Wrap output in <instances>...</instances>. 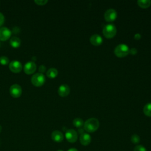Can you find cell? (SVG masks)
<instances>
[{
    "label": "cell",
    "instance_id": "1",
    "mask_svg": "<svg viewBox=\"0 0 151 151\" xmlns=\"http://www.w3.org/2000/svg\"><path fill=\"white\" fill-rule=\"evenodd\" d=\"M84 129L88 133L96 131L99 127V122L96 118H90L84 123Z\"/></svg>",
    "mask_w": 151,
    "mask_h": 151
},
{
    "label": "cell",
    "instance_id": "2",
    "mask_svg": "<svg viewBox=\"0 0 151 151\" xmlns=\"http://www.w3.org/2000/svg\"><path fill=\"white\" fill-rule=\"evenodd\" d=\"M116 27L112 24L106 25L103 29V33L104 37L107 38H111L116 34Z\"/></svg>",
    "mask_w": 151,
    "mask_h": 151
},
{
    "label": "cell",
    "instance_id": "3",
    "mask_svg": "<svg viewBox=\"0 0 151 151\" xmlns=\"http://www.w3.org/2000/svg\"><path fill=\"white\" fill-rule=\"evenodd\" d=\"M114 52L117 57H124L129 53V48L127 45L121 44L115 48Z\"/></svg>",
    "mask_w": 151,
    "mask_h": 151
},
{
    "label": "cell",
    "instance_id": "4",
    "mask_svg": "<svg viewBox=\"0 0 151 151\" xmlns=\"http://www.w3.org/2000/svg\"><path fill=\"white\" fill-rule=\"evenodd\" d=\"M31 83L36 87H40L42 86L45 81V77L43 74L40 73H37L34 74L31 77Z\"/></svg>",
    "mask_w": 151,
    "mask_h": 151
},
{
    "label": "cell",
    "instance_id": "5",
    "mask_svg": "<svg viewBox=\"0 0 151 151\" xmlns=\"http://www.w3.org/2000/svg\"><path fill=\"white\" fill-rule=\"evenodd\" d=\"M9 93L12 97L14 98H18L22 94L21 87L17 84H12L9 88Z\"/></svg>",
    "mask_w": 151,
    "mask_h": 151
},
{
    "label": "cell",
    "instance_id": "6",
    "mask_svg": "<svg viewBox=\"0 0 151 151\" xmlns=\"http://www.w3.org/2000/svg\"><path fill=\"white\" fill-rule=\"evenodd\" d=\"M65 137L70 143H74L77 141L78 135L77 132L74 129H68L65 132Z\"/></svg>",
    "mask_w": 151,
    "mask_h": 151
},
{
    "label": "cell",
    "instance_id": "7",
    "mask_svg": "<svg viewBox=\"0 0 151 151\" xmlns=\"http://www.w3.org/2000/svg\"><path fill=\"white\" fill-rule=\"evenodd\" d=\"M9 68L12 72L14 73H18L21 71L22 65L19 61L13 60L10 62L9 64Z\"/></svg>",
    "mask_w": 151,
    "mask_h": 151
},
{
    "label": "cell",
    "instance_id": "8",
    "mask_svg": "<svg viewBox=\"0 0 151 151\" xmlns=\"http://www.w3.org/2000/svg\"><path fill=\"white\" fill-rule=\"evenodd\" d=\"M37 69V65L33 61L27 62L24 67V71L27 74H33Z\"/></svg>",
    "mask_w": 151,
    "mask_h": 151
},
{
    "label": "cell",
    "instance_id": "9",
    "mask_svg": "<svg viewBox=\"0 0 151 151\" xmlns=\"http://www.w3.org/2000/svg\"><path fill=\"white\" fill-rule=\"evenodd\" d=\"M117 18V12L114 9H109L104 13V19L107 22H112Z\"/></svg>",
    "mask_w": 151,
    "mask_h": 151
},
{
    "label": "cell",
    "instance_id": "10",
    "mask_svg": "<svg viewBox=\"0 0 151 151\" xmlns=\"http://www.w3.org/2000/svg\"><path fill=\"white\" fill-rule=\"evenodd\" d=\"M11 35V31L7 27H3L0 28V40L6 41L8 40Z\"/></svg>",
    "mask_w": 151,
    "mask_h": 151
},
{
    "label": "cell",
    "instance_id": "11",
    "mask_svg": "<svg viewBox=\"0 0 151 151\" xmlns=\"http://www.w3.org/2000/svg\"><path fill=\"white\" fill-rule=\"evenodd\" d=\"M52 140L55 142H61L64 139V135L59 130H54L51 134Z\"/></svg>",
    "mask_w": 151,
    "mask_h": 151
},
{
    "label": "cell",
    "instance_id": "12",
    "mask_svg": "<svg viewBox=\"0 0 151 151\" xmlns=\"http://www.w3.org/2000/svg\"><path fill=\"white\" fill-rule=\"evenodd\" d=\"M70 91V87L68 85L61 84L58 89V93L61 97H66L69 94Z\"/></svg>",
    "mask_w": 151,
    "mask_h": 151
},
{
    "label": "cell",
    "instance_id": "13",
    "mask_svg": "<svg viewBox=\"0 0 151 151\" xmlns=\"http://www.w3.org/2000/svg\"><path fill=\"white\" fill-rule=\"evenodd\" d=\"M91 140V137L90 135L88 133H82L80 136V142L81 144L83 146L88 145Z\"/></svg>",
    "mask_w": 151,
    "mask_h": 151
},
{
    "label": "cell",
    "instance_id": "14",
    "mask_svg": "<svg viewBox=\"0 0 151 151\" xmlns=\"http://www.w3.org/2000/svg\"><path fill=\"white\" fill-rule=\"evenodd\" d=\"M90 41L93 45L95 46H97L100 45L102 43L103 38L100 35L98 34H94L91 36Z\"/></svg>",
    "mask_w": 151,
    "mask_h": 151
},
{
    "label": "cell",
    "instance_id": "15",
    "mask_svg": "<svg viewBox=\"0 0 151 151\" xmlns=\"http://www.w3.org/2000/svg\"><path fill=\"white\" fill-rule=\"evenodd\" d=\"M9 44L13 48H18L21 45V40L18 37H13L10 39Z\"/></svg>",
    "mask_w": 151,
    "mask_h": 151
},
{
    "label": "cell",
    "instance_id": "16",
    "mask_svg": "<svg viewBox=\"0 0 151 151\" xmlns=\"http://www.w3.org/2000/svg\"><path fill=\"white\" fill-rule=\"evenodd\" d=\"M46 75L48 78H55L58 75V71L56 68H51L48 70V71L46 73Z\"/></svg>",
    "mask_w": 151,
    "mask_h": 151
},
{
    "label": "cell",
    "instance_id": "17",
    "mask_svg": "<svg viewBox=\"0 0 151 151\" xmlns=\"http://www.w3.org/2000/svg\"><path fill=\"white\" fill-rule=\"evenodd\" d=\"M151 1L149 0H139L137 1V4L139 6L143 8H146L150 5Z\"/></svg>",
    "mask_w": 151,
    "mask_h": 151
},
{
    "label": "cell",
    "instance_id": "18",
    "mask_svg": "<svg viewBox=\"0 0 151 151\" xmlns=\"http://www.w3.org/2000/svg\"><path fill=\"white\" fill-rule=\"evenodd\" d=\"M143 113L147 116L151 117V103H147L143 107Z\"/></svg>",
    "mask_w": 151,
    "mask_h": 151
},
{
    "label": "cell",
    "instance_id": "19",
    "mask_svg": "<svg viewBox=\"0 0 151 151\" xmlns=\"http://www.w3.org/2000/svg\"><path fill=\"white\" fill-rule=\"evenodd\" d=\"M73 124L76 127H81L84 125V122L81 118L77 117L73 120Z\"/></svg>",
    "mask_w": 151,
    "mask_h": 151
},
{
    "label": "cell",
    "instance_id": "20",
    "mask_svg": "<svg viewBox=\"0 0 151 151\" xmlns=\"http://www.w3.org/2000/svg\"><path fill=\"white\" fill-rule=\"evenodd\" d=\"M131 141L133 144H138L140 142V137L136 134H134L131 136Z\"/></svg>",
    "mask_w": 151,
    "mask_h": 151
},
{
    "label": "cell",
    "instance_id": "21",
    "mask_svg": "<svg viewBox=\"0 0 151 151\" xmlns=\"http://www.w3.org/2000/svg\"><path fill=\"white\" fill-rule=\"evenodd\" d=\"M9 63V60L8 58L6 56H1L0 57V64L2 65H7Z\"/></svg>",
    "mask_w": 151,
    "mask_h": 151
},
{
    "label": "cell",
    "instance_id": "22",
    "mask_svg": "<svg viewBox=\"0 0 151 151\" xmlns=\"http://www.w3.org/2000/svg\"><path fill=\"white\" fill-rule=\"evenodd\" d=\"M133 151H147L145 147H144L142 145H137L136 146L134 149H133Z\"/></svg>",
    "mask_w": 151,
    "mask_h": 151
},
{
    "label": "cell",
    "instance_id": "23",
    "mask_svg": "<svg viewBox=\"0 0 151 151\" xmlns=\"http://www.w3.org/2000/svg\"><path fill=\"white\" fill-rule=\"evenodd\" d=\"M34 2L39 5H44L48 2L47 0H35Z\"/></svg>",
    "mask_w": 151,
    "mask_h": 151
},
{
    "label": "cell",
    "instance_id": "24",
    "mask_svg": "<svg viewBox=\"0 0 151 151\" xmlns=\"http://www.w3.org/2000/svg\"><path fill=\"white\" fill-rule=\"evenodd\" d=\"M38 70H39V71L40 73H42L43 74V73H44L45 71H46V67L45 65H41L39 68H38Z\"/></svg>",
    "mask_w": 151,
    "mask_h": 151
},
{
    "label": "cell",
    "instance_id": "25",
    "mask_svg": "<svg viewBox=\"0 0 151 151\" xmlns=\"http://www.w3.org/2000/svg\"><path fill=\"white\" fill-rule=\"evenodd\" d=\"M4 21H5V17L4 15L1 12H0V27L3 25Z\"/></svg>",
    "mask_w": 151,
    "mask_h": 151
},
{
    "label": "cell",
    "instance_id": "26",
    "mask_svg": "<svg viewBox=\"0 0 151 151\" xmlns=\"http://www.w3.org/2000/svg\"><path fill=\"white\" fill-rule=\"evenodd\" d=\"M137 51L135 48H132L130 50H129V53H130L132 55L136 54L137 53Z\"/></svg>",
    "mask_w": 151,
    "mask_h": 151
},
{
    "label": "cell",
    "instance_id": "27",
    "mask_svg": "<svg viewBox=\"0 0 151 151\" xmlns=\"http://www.w3.org/2000/svg\"><path fill=\"white\" fill-rule=\"evenodd\" d=\"M134 39L136 40H139L141 38V35L140 34H136L134 35Z\"/></svg>",
    "mask_w": 151,
    "mask_h": 151
},
{
    "label": "cell",
    "instance_id": "28",
    "mask_svg": "<svg viewBox=\"0 0 151 151\" xmlns=\"http://www.w3.org/2000/svg\"><path fill=\"white\" fill-rule=\"evenodd\" d=\"M67 151H78V150L75 147H71V148L69 149Z\"/></svg>",
    "mask_w": 151,
    "mask_h": 151
},
{
    "label": "cell",
    "instance_id": "29",
    "mask_svg": "<svg viewBox=\"0 0 151 151\" xmlns=\"http://www.w3.org/2000/svg\"><path fill=\"white\" fill-rule=\"evenodd\" d=\"M1 130H2V126L0 125V133L1 132Z\"/></svg>",
    "mask_w": 151,
    "mask_h": 151
},
{
    "label": "cell",
    "instance_id": "30",
    "mask_svg": "<svg viewBox=\"0 0 151 151\" xmlns=\"http://www.w3.org/2000/svg\"><path fill=\"white\" fill-rule=\"evenodd\" d=\"M57 151H63V150H57Z\"/></svg>",
    "mask_w": 151,
    "mask_h": 151
}]
</instances>
